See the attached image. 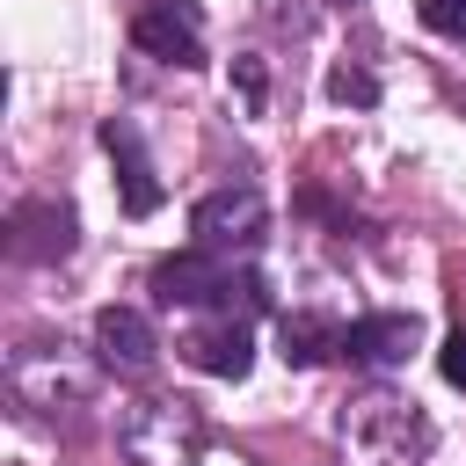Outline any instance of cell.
<instances>
[{
  "label": "cell",
  "instance_id": "1",
  "mask_svg": "<svg viewBox=\"0 0 466 466\" xmlns=\"http://www.w3.org/2000/svg\"><path fill=\"white\" fill-rule=\"evenodd\" d=\"M262 226H269V204H262V189H211L197 211H189V233H197V248H211V255H248L255 240H262Z\"/></svg>",
  "mask_w": 466,
  "mask_h": 466
},
{
  "label": "cell",
  "instance_id": "2",
  "mask_svg": "<svg viewBox=\"0 0 466 466\" xmlns=\"http://www.w3.org/2000/svg\"><path fill=\"white\" fill-rule=\"evenodd\" d=\"M7 233H15L7 248H15L22 262H66L73 240H80V218H73V204H58V197H29V204H15Z\"/></svg>",
  "mask_w": 466,
  "mask_h": 466
},
{
  "label": "cell",
  "instance_id": "3",
  "mask_svg": "<svg viewBox=\"0 0 466 466\" xmlns=\"http://www.w3.org/2000/svg\"><path fill=\"white\" fill-rule=\"evenodd\" d=\"M131 44L167 58V66H204V36H197V0H153L131 22Z\"/></svg>",
  "mask_w": 466,
  "mask_h": 466
},
{
  "label": "cell",
  "instance_id": "4",
  "mask_svg": "<svg viewBox=\"0 0 466 466\" xmlns=\"http://www.w3.org/2000/svg\"><path fill=\"white\" fill-rule=\"evenodd\" d=\"M218 284H226V255H211V248H182V255L153 262V299L160 306H211Z\"/></svg>",
  "mask_w": 466,
  "mask_h": 466
},
{
  "label": "cell",
  "instance_id": "5",
  "mask_svg": "<svg viewBox=\"0 0 466 466\" xmlns=\"http://www.w3.org/2000/svg\"><path fill=\"white\" fill-rule=\"evenodd\" d=\"M422 342V320L415 313H364V320H350L342 328V357L350 364H408V350Z\"/></svg>",
  "mask_w": 466,
  "mask_h": 466
},
{
  "label": "cell",
  "instance_id": "6",
  "mask_svg": "<svg viewBox=\"0 0 466 466\" xmlns=\"http://www.w3.org/2000/svg\"><path fill=\"white\" fill-rule=\"evenodd\" d=\"M102 146H109V160H116V189H124V211H131V218H153L167 189H160V175H153V160H146L138 131L109 116V124H102Z\"/></svg>",
  "mask_w": 466,
  "mask_h": 466
},
{
  "label": "cell",
  "instance_id": "7",
  "mask_svg": "<svg viewBox=\"0 0 466 466\" xmlns=\"http://www.w3.org/2000/svg\"><path fill=\"white\" fill-rule=\"evenodd\" d=\"M182 357L197 364V371H211V379H248V364H255V335H248V320H211V328H197V335H182Z\"/></svg>",
  "mask_w": 466,
  "mask_h": 466
},
{
  "label": "cell",
  "instance_id": "8",
  "mask_svg": "<svg viewBox=\"0 0 466 466\" xmlns=\"http://www.w3.org/2000/svg\"><path fill=\"white\" fill-rule=\"evenodd\" d=\"M95 350H102V364H116V371H153V357H160L146 313H131V306H102V313H95Z\"/></svg>",
  "mask_w": 466,
  "mask_h": 466
},
{
  "label": "cell",
  "instance_id": "9",
  "mask_svg": "<svg viewBox=\"0 0 466 466\" xmlns=\"http://www.w3.org/2000/svg\"><path fill=\"white\" fill-rule=\"evenodd\" d=\"M328 350H342V328H328L320 313H284V364H320Z\"/></svg>",
  "mask_w": 466,
  "mask_h": 466
},
{
  "label": "cell",
  "instance_id": "10",
  "mask_svg": "<svg viewBox=\"0 0 466 466\" xmlns=\"http://www.w3.org/2000/svg\"><path fill=\"white\" fill-rule=\"evenodd\" d=\"M415 15H422V29H437V36L466 44V0H415Z\"/></svg>",
  "mask_w": 466,
  "mask_h": 466
},
{
  "label": "cell",
  "instance_id": "11",
  "mask_svg": "<svg viewBox=\"0 0 466 466\" xmlns=\"http://www.w3.org/2000/svg\"><path fill=\"white\" fill-rule=\"evenodd\" d=\"M328 95H335V102H379V80H371L364 66H335V73H328Z\"/></svg>",
  "mask_w": 466,
  "mask_h": 466
},
{
  "label": "cell",
  "instance_id": "12",
  "mask_svg": "<svg viewBox=\"0 0 466 466\" xmlns=\"http://www.w3.org/2000/svg\"><path fill=\"white\" fill-rule=\"evenodd\" d=\"M437 371H444L451 386H466V328H451V335H444V350H437Z\"/></svg>",
  "mask_w": 466,
  "mask_h": 466
},
{
  "label": "cell",
  "instance_id": "13",
  "mask_svg": "<svg viewBox=\"0 0 466 466\" xmlns=\"http://www.w3.org/2000/svg\"><path fill=\"white\" fill-rule=\"evenodd\" d=\"M240 87H248V102H262V66L255 58H240Z\"/></svg>",
  "mask_w": 466,
  "mask_h": 466
}]
</instances>
